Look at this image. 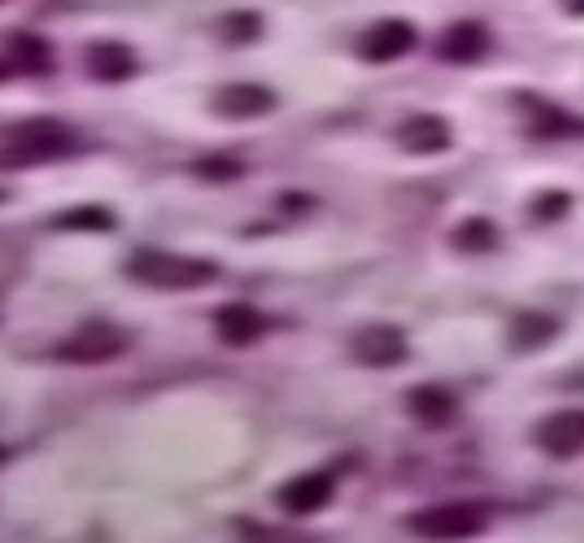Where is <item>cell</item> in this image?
I'll return each mask as SVG.
<instances>
[{
	"instance_id": "6da1fadb",
	"label": "cell",
	"mask_w": 584,
	"mask_h": 543,
	"mask_svg": "<svg viewBox=\"0 0 584 543\" xmlns=\"http://www.w3.org/2000/svg\"><path fill=\"white\" fill-rule=\"evenodd\" d=\"M129 272L144 277V282H154V288H195V282H211V277H216L211 262H184V256H175V252H139L134 262H129Z\"/></svg>"
},
{
	"instance_id": "7a4b0ae2",
	"label": "cell",
	"mask_w": 584,
	"mask_h": 543,
	"mask_svg": "<svg viewBox=\"0 0 584 543\" xmlns=\"http://www.w3.org/2000/svg\"><path fill=\"white\" fill-rule=\"evenodd\" d=\"M410 528L426 533V539H472V533H482L487 528V512L472 508V503H441V508L416 512Z\"/></svg>"
},
{
	"instance_id": "3957f363",
	"label": "cell",
	"mask_w": 584,
	"mask_h": 543,
	"mask_svg": "<svg viewBox=\"0 0 584 543\" xmlns=\"http://www.w3.org/2000/svg\"><path fill=\"white\" fill-rule=\"evenodd\" d=\"M538 446L549 457H580L584 451V410H559L538 425Z\"/></svg>"
},
{
	"instance_id": "277c9868",
	"label": "cell",
	"mask_w": 584,
	"mask_h": 543,
	"mask_svg": "<svg viewBox=\"0 0 584 543\" xmlns=\"http://www.w3.org/2000/svg\"><path fill=\"white\" fill-rule=\"evenodd\" d=\"M68 144L72 138L62 134V129H51V123H26V129L11 134L5 154H11V159H36V154H57V149H68Z\"/></svg>"
},
{
	"instance_id": "5b68a950",
	"label": "cell",
	"mask_w": 584,
	"mask_h": 543,
	"mask_svg": "<svg viewBox=\"0 0 584 543\" xmlns=\"http://www.w3.org/2000/svg\"><path fill=\"white\" fill-rule=\"evenodd\" d=\"M410 47H416V32H410L405 21H380V26H369V36H365V57H369V62L405 57Z\"/></svg>"
},
{
	"instance_id": "8992f818",
	"label": "cell",
	"mask_w": 584,
	"mask_h": 543,
	"mask_svg": "<svg viewBox=\"0 0 584 543\" xmlns=\"http://www.w3.org/2000/svg\"><path fill=\"white\" fill-rule=\"evenodd\" d=\"M329 493H334V476L308 472V476H298V482H287L283 487V508L287 512H313V508L329 503Z\"/></svg>"
},
{
	"instance_id": "52a82bcc",
	"label": "cell",
	"mask_w": 584,
	"mask_h": 543,
	"mask_svg": "<svg viewBox=\"0 0 584 543\" xmlns=\"http://www.w3.org/2000/svg\"><path fill=\"white\" fill-rule=\"evenodd\" d=\"M436 51H441L446 62H477V57L487 51V32L477 26V21H456V26L441 36V47Z\"/></svg>"
},
{
	"instance_id": "ba28073f",
	"label": "cell",
	"mask_w": 584,
	"mask_h": 543,
	"mask_svg": "<svg viewBox=\"0 0 584 543\" xmlns=\"http://www.w3.org/2000/svg\"><path fill=\"white\" fill-rule=\"evenodd\" d=\"M354 354L365 359V364H401L405 339L395 334V328H365V334L354 339Z\"/></svg>"
},
{
	"instance_id": "9c48e42d",
	"label": "cell",
	"mask_w": 584,
	"mask_h": 543,
	"mask_svg": "<svg viewBox=\"0 0 584 543\" xmlns=\"http://www.w3.org/2000/svg\"><path fill=\"white\" fill-rule=\"evenodd\" d=\"M118 349H123V339H118L114 328H83L78 339H68L57 354L62 359H114Z\"/></svg>"
},
{
	"instance_id": "30bf717a",
	"label": "cell",
	"mask_w": 584,
	"mask_h": 543,
	"mask_svg": "<svg viewBox=\"0 0 584 543\" xmlns=\"http://www.w3.org/2000/svg\"><path fill=\"white\" fill-rule=\"evenodd\" d=\"M405 406H410V415H416V421H426V425H446L451 415H456V400H451L441 385H420V390H410V400H405Z\"/></svg>"
},
{
	"instance_id": "8fae6325",
	"label": "cell",
	"mask_w": 584,
	"mask_h": 543,
	"mask_svg": "<svg viewBox=\"0 0 584 543\" xmlns=\"http://www.w3.org/2000/svg\"><path fill=\"white\" fill-rule=\"evenodd\" d=\"M446 123H441V119H410V123H405V129H401V144H405V149H410V154H436V149H446Z\"/></svg>"
},
{
	"instance_id": "7c38bea8",
	"label": "cell",
	"mask_w": 584,
	"mask_h": 543,
	"mask_svg": "<svg viewBox=\"0 0 584 543\" xmlns=\"http://www.w3.org/2000/svg\"><path fill=\"white\" fill-rule=\"evenodd\" d=\"M216 328L231 343H247V339H257L267 323H262V313H251V307H221V313H216Z\"/></svg>"
},
{
	"instance_id": "4fadbf2b",
	"label": "cell",
	"mask_w": 584,
	"mask_h": 543,
	"mask_svg": "<svg viewBox=\"0 0 584 543\" xmlns=\"http://www.w3.org/2000/svg\"><path fill=\"white\" fill-rule=\"evenodd\" d=\"M272 108V93L267 87H231V93H221V113H267Z\"/></svg>"
},
{
	"instance_id": "5bb4252c",
	"label": "cell",
	"mask_w": 584,
	"mask_h": 543,
	"mask_svg": "<svg viewBox=\"0 0 584 543\" xmlns=\"http://www.w3.org/2000/svg\"><path fill=\"white\" fill-rule=\"evenodd\" d=\"M93 72H98V77H123V72H134V57L108 41V47L93 51Z\"/></svg>"
},
{
	"instance_id": "9a60e30c",
	"label": "cell",
	"mask_w": 584,
	"mask_h": 543,
	"mask_svg": "<svg viewBox=\"0 0 584 543\" xmlns=\"http://www.w3.org/2000/svg\"><path fill=\"white\" fill-rule=\"evenodd\" d=\"M553 339V318H517L513 323V343L517 349H538Z\"/></svg>"
},
{
	"instance_id": "2e32d148",
	"label": "cell",
	"mask_w": 584,
	"mask_h": 543,
	"mask_svg": "<svg viewBox=\"0 0 584 543\" xmlns=\"http://www.w3.org/2000/svg\"><path fill=\"white\" fill-rule=\"evenodd\" d=\"M492 237H498V231H492L487 221H467L462 231H456V241H462V246H492Z\"/></svg>"
},
{
	"instance_id": "e0dca14e",
	"label": "cell",
	"mask_w": 584,
	"mask_h": 543,
	"mask_svg": "<svg viewBox=\"0 0 584 543\" xmlns=\"http://www.w3.org/2000/svg\"><path fill=\"white\" fill-rule=\"evenodd\" d=\"M569 11H580V16H584V0H569Z\"/></svg>"
}]
</instances>
